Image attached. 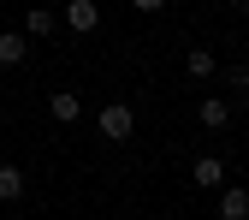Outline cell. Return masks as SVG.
I'll list each match as a JSON object with an SVG mask.
<instances>
[{"instance_id":"5","label":"cell","mask_w":249,"mask_h":220,"mask_svg":"<svg viewBox=\"0 0 249 220\" xmlns=\"http://www.w3.org/2000/svg\"><path fill=\"white\" fill-rule=\"evenodd\" d=\"M190 184H202V191H220V184H226V167H220V155H202V161L190 167Z\"/></svg>"},{"instance_id":"11","label":"cell","mask_w":249,"mask_h":220,"mask_svg":"<svg viewBox=\"0 0 249 220\" xmlns=\"http://www.w3.org/2000/svg\"><path fill=\"white\" fill-rule=\"evenodd\" d=\"M220 83H231V89H237V96H249V66H231V72H226Z\"/></svg>"},{"instance_id":"12","label":"cell","mask_w":249,"mask_h":220,"mask_svg":"<svg viewBox=\"0 0 249 220\" xmlns=\"http://www.w3.org/2000/svg\"><path fill=\"white\" fill-rule=\"evenodd\" d=\"M131 6H137V12H160L166 0H131Z\"/></svg>"},{"instance_id":"6","label":"cell","mask_w":249,"mask_h":220,"mask_svg":"<svg viewBox=\"0 0 249 220\" xmlns=\"http://www.w3.org/2000/svg\"><path fill=\"white\" fill-rule=\"evenodd\" d=\"M18 197H24V167L0 161V202H18Z\"/></svg>"},{"instance_id":"9","label":"cell","mask_w":249,"mask_h":220,"mask_svg":"<svg viewBox=\"0 0 249 220\" xmlns=\"http://www.w3.org/2000/svg\"><path fill=\"white\" fill-rule=\"evenodd\" d=\"M48 113H53L59 125H71V119H77V96H71V89H53V101H48Z\"/></svg>"},{"instance_id":"8","label":"cell","mask_w":249,"mask_h":220,"mask_svg":"<svg viewBox=\"0 0 249 220\" xmlns=\"http://www.w3.org/2000/svg\"><path fill=\"white\" fill-rule=\"evenodd\" d=\"M184 72H190V78H213V72H220V60H213L208 48H190V54H184Z\"/></svg>"},{"instance_id":"13","label":"cell","mask_w":249,"mask_h":220,"mask_svg":"<svg viewBox=\"0 0 249 220\" xmlns=\"http://www.w3.org/2000/svg\"><path fill=\"white\" fill-rule=\"evenodd\" d=\"M243 12H249V0H243Z\"/></svg>"},{"instance_id":"7","label":"cell","mask_w":249,"mask_h":220,"mask_svg":"<svg viewBox=\"0 0 249 220\" xmlns=\"http://www.w3.org/2000/svg\"><path fill=\"white\" fill-rule=\"evenodd\" d=\"M196 119H202V125H208V131H226V119H231V107H226V101H220V96H208V101H202V107H196Z\"/></svg>"},{"instance_id":"2","label":"cell","mask_w":249,"mask_h":220,"mask_svg":"<svg viewBox=\"0 0 249 220\" xmlns=\"http://www.w3.org/2000/svg\"><path fill=\"white\" fill-rule=\"evenodd\" d=\"M66 24H71V36H89V30H101V6L95 0H66Z\"/></svg>"},{"instance_id":"4","label":"cell","mask_w":249,"mask_h":220,"mask_svg":"<svg viewBox=\"0 0 249 220\" xmlns=\"http://www.w3.org/2000/svg\"><path fill=\"white\" fill-rule=\"evenodd\" d=\"M30 54V30H0V66H24Z\"/></svg>"},{"instance_id":"3","label":"cell","mask_w":249,"mask_h":220,"mask_svg":"<svg viewBox=\"0 0 249 220\" xmlns=\"http://www.w3.org/2000/svg\"><path fill=\"white\" fill-rule=\"evenodd\" d=\"M220 220H249V191L243 184H220Z\"/></svg>"},{"instance_id":"1","label":"cell","mask_w":249,"mask_h":220,"mask_svg":"<svg viewBox=\"0 0 249 220\" xmlns=\"http://www.w3.org/2000/svg\"><path fill=\"white\" fill-rule=\"evenodd\" d=\"M95 125H101V137H107V143H124V137H131V131H137V113H131V107H124V101H107Z\"/></svg>"},{"instance_id":"14","label":"cell","mask_w":249,"mask_h":220,"mask_svg":"<svg viewBox=\"0 0 249 220\" xmlns=\"http://www.w3.org/2000/svg\"><path fill=\"white\" fill-rule=\"evenodd\" d=\"M0 6H6V0H0Z\"/></svg>"},{"instance_id":"10","label":"cell","mask_w":249,"mask_h":220,"mask_svg":"<svg viewBox=\"0 0 249 220\" xmlns=\"http://www.w3.org/2000/svg\"><path fill=\"white\" fill-rule=\"evenodd\" d=\"M53 24H59V18H53L48 6H30V18H24V30H30V36H53Z\"/></svg>"}]
</instances>
